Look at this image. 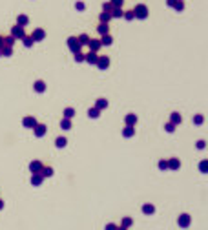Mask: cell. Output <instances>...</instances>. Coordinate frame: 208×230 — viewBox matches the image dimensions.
Wrapping results in <instances>:
<instances>
[{"label": "cell", "mask_w": 208, "mask_h": 230, "mask_svg": "<svg viewBox=\"0 0 208 230\" xmlns=\"http://www.w3.org/2000/svg\"><path fill=\"white\" fill-rule=\"evenodd\" d=\"M133 15H135L137 18H146L148 17V8L143 6V4H139V6H135V9H133Z\"/></svg>", "instance_id": "obj_1"}, {"label": "cell", "mask_w": 208, "mask_h": 230, "mask_svg": "<svg viewBox=\"0 0 208 230\" xmlns=\"http://www.w3.org/2000/svg\"><path fill=\"white\" fill-rule=\"evenodd\" d=\"M11 37L17 40V39H24L26 37V33H24V28L22 26H13V29H11Z\"/></svg>", "instance_id": "obj_2"}, {"label": "cell", "mask_w": 208, "mask_h": 230, "mask_svg": "<svg viewBox=\"0 0 208 230\" xmlns=\"http://www.w3.org/2000/svg\"><path fill=\"white\" fill-rule=\"evenodd\" d=\"M68 48H70L73 53L81 51V44H79V40H77V37H70V39H68Z\"/></svg>", "instance_id": "obj_3"}, {"label": "cell", "mask_w": 208, "mask_h": 230, "mask_svg": "<svg viewBox=\"0 0 208 230\" xmlns=\"http://www.w3.org/2000/svg\"><path fill=\"white\" fill-rule=\"evenodd\" d=\"M177 223H179V227H181V228H188V227H190V223H192V219H190V216H188V214H181V216H179V219H177Z\"/></svg>", "instance_id": "obj_4"}, {"label": "cell", "mask_w": 208, "mask_h": 230, "mask_svg": "<svg viewBox=\"0 0 208 230\" xmlns=\"http://www.w3.org/2000/svg\"><path fill=\"white\" fill-rule=\"evenodd\" d=\"M31 39L35 42H40V40H44L46 39V31L42 29V28H39V29H33V33H31Z\"/></svg>", "instance_id": "obj_5"}, {"label": "cell", "mask_w": 208, "mask_h": 230, "mask_svg": "<svg viewBox=\"0 0 208 230\" xmlns=\"http://www.w3.org/2000/svg\"><path fill=\"white\" fill-rule=\"evenodd\" d=\"M35 124H37V119H35V117H31V115H28V117H24V119H22V126H24V128H35Z\"/></svg>", "instance_id": "obj_6"}, {"label": "cell", "mask_w": 208, "mask_h": 230, "mask_svg": "<svg viewBox=\"0 0 208 230\" xmlns=\"http://www.w3.org/2000/svg\"><path fill=\"white\" fill-rule=\"evenodd\" d=\"M88 46H90V51H95V53L102 48V44H101V40H99V39H90Z\"/></svg>", "instance_id": "obj_7"}, {"label": "cell", "mask_w": 208, "mask_h": 230, "mask_svg": "<svg viewBox=\"0 0 208 230\" xmlns=\"http://www.w3.org/2000/svg\"><path fill=\"white\" fill-rule=\"evenodd\" d=\"M95 66H97L99 70H108V66H110V59H108V57H99Z\"/></svg>", "instance_id": "obj_8"}, {"label": "cell", "mask_w": 208, "mask_h": 230, "mask_svg": "<svg viewBox=\"0 0 208 230\" xmlns=\"http://www.w3.org/2000/svg\"><path fill=\"white\" fill-rule=\"evenodd\" d=\"M46 130H48L46 124H40V123H37L35 128H33V132H35V135H37V137H44V135H46Z\"/></svg>", "instance_id": "obj_9"}, {"label": "cell", "mask_w": 208, "mask_h": 230, "mask_svg": "<svg viewBox=\"0 0 208 230\" xmlns=\"http://www.w3.org/2000/svg\"><path fill=\"white\" fill-rule=\"evenodd\" d=\"M42 166H44V165H42L40 161H31V163H29V170H31V174H39V172L42 170Z\"/></svg>", "instance_id": "obj_10"}, {"label": "cell", "mask_w": 208, "mask_h": 230, "mask_svg": "<svg viewBox=\"0 0 208 230\" xmlns=\"http://www.w3.org/2000/svg\"><path fill=\"white\" fill-rule=\"evenodd\" d=\"M168 168L170 170H179V166H181V161L177 159V157H172V159H168Z\"/></svg>", "instance_id": "obj_11"}, {"label": "cell", "mask_w": 208, "mask_h": 230, "mask_svg": "<svg viewBox=\"0 0 208 230\" xmlns=\"http://www.w3.org/2000/svg\"><path fill=\"white\" fill-rule=\"evenodd\" d=\"M97 59H99V55H97L95 51H90L88 55H84V60H86L88 64H97Z\"/></svg>", "instance_id": "obj_12"}, {"label": "cell", "mask_w": 208, "mask_h": 230, "mask_svg": "<svg viewBox=\"0 0 208 230\" xmlns=\"http://www.w3.org/2000/svg\"><path fill=\"white\" fill-rule=\"evenodd\" d=\"M42 181H44V177L40 175V172H39V174H33V175H31V185H33V186H40Z\"/></svg>", "instance_id": "obj_13"}, {"label": "cell", "mask_w": 208, "mask_h": 230, "mask_svg": "<svg viewBox=\"0 0 208 230\" xmlns=\"http://www.w3.org/2000/svg\"><path fill=\"white\" fill-rule=\"evenodd\" d=\"M33 90H35L37 93H44V90H46V82H44V81H37V82L33 84Z\"/></svg>", "instance_id": "obj_14"}, {"label": "cell", "mask_w": 208, "mask_h": 230, "mask_svg": "<svg viewBox=\"0 0 208 230\" xmlns=\"http://www.w3.org/2000/svg\"><path fill=\"white\" fill-rule=\"evenodd\" d=\"M124 123H126V126H135L137 115L135 113H128V115H126V119H124Z\"/></svg>", "instance_id": "obj_15"}, {"label": "cell", "mask_w": 208, "mask_h": 230, "mask_svg": "<svg viewBox=\"0 0 208 230\" xmlns=\"http://www.w3.org/2000/svg\"><path fill=\"white\" fill-rule=\"evenodd\" d=\"M153 212H155V206H153V205H150V203L143 205V214H144V216H152Z\"/></svg>", "instance_id": "obj_16"}, {"label": "cell", "mask_w": 208, "mask_h": 230, "mask_svg": "<svg viewBox=\"0 0 208 230\" xmlns=\"http://www.w3.org/2000/svg\"><path fill=\"white\" fill-rule=\"evenodd\" d=\"M40 175H42L44 179H46V177H51V175H53V168H51V166H42Z\"/></svg>", "instance_id": "obj_17"}, {"label": "cell", "mask_w": 208, "mask_h": 230, "mask_svg": "<svg viewBox=\"0 0 208 230\" xmlns=\"http://www.w3.org/2000/svg\"><path fill=\"white\" fill-rule=\"evenodd\" d=\"M122 135L124 137H133L135 135V126H126L122 130Z\"/></svg>", "instance_id": "obj_18"}, {"label": "cell", "mask_w": 208, "mask_h": 230, "mask_svg": "<svg viewBox=\"0 0 208 230\" xmlns=\"http://www.w3.org/2000/svg\"><path fill=\"white\" fill-rule=\"evenodd\" d=\"M66 144H68V139H66V137H57V139H55V146L57 148H64L66 146Z\"/></svg>", "instance_id": "obj_19"}, {"label": "cell", "mask_w": 208, "mask_h": 230, "mask_svg": "<svg viewBox=\"0 0 208 230\" xmlns=\"http://www.w3.org/2000/svg\"><path fill=\"white\" fill-rule=\"evenodd\" d=\"M95 108L102 112L104 108H108V101H106V99H97V102H95Z\"/></svg>", "instance_id": "obj_20"}, {"label": "cell", "mask_w": 208, "mask_h": 230, "mask_svg": "<svg viewBox=\"0 0 208 230\" xmlns=\"http://www.w3.org/2000/svg\"><path fill=\"white\" fill-rule=\"evenodd\" d=\"M110 15H112V17H115V18H121V17L124 15V11L121 9V8H112V11H110Z\"/></svg>", "instance_id": "obj_21"}, {"label": "cell", "mask_w": 208, "mask_h": 230, "mask_svg": "<svg viewBox=\"0 0 208 230\" xmlns=\"http://www.w3.org/2000/svg\"><path fill=\"white\" fill-rule=\"evenodd\" d=\"M97 31L101 33V35H108V33H110V28H108V24H106V22H101V26L97 28Z\"/></svg>", "instance_id": "obj_22"}, {"label": "cell", "mask_w": 208, "mask_h": 230, "mask_svg": "<svg viewBox=\"0 0 208 230\" xmlns=\"http://www.w3.org/2000/svg\"><path fill=\"white\" fill-rule=\"evenodd\" d=\"M112 42H113V39H112L110 33H108V35H102V39H101V44H102V46H110Z\"/></svg>", "instance_id": "obj_23"}, {"label": "cell", "mask_w": 208, "mask_h": 230, "mask_svg": "<svg viewBox=\"0 0 208 230\" xmlns=\"http://www.w3.org/2000/svg\"><path fill=\"white\" fill-rule=\"evenodd\" d=\"M60 128H62V130H71V119H64V117H62V121H60Z\"/></svg>", "instance_id": "obj_24"}, {"label": "cell", "mask_w": 208, "mask_h": 230, "mask_svg": "<svg viewBox=\"0 0 208 230\" xmlns=\"http://www.w3.org/2000/svg\"><path fill=\"white\" fill-rule=\"evenodd\" d=\"M62 117H64V119H73V117H75V110H73V108H66V110H64V113H62Z\"/></svg>", "instance_id": "obj_25"}, {"label": "cell", "mask_w": 208, "mask_h": 230, "mask_svg": "<svg viewBox=\"0 0 208 230\" xmlns=\"http://www.w3.org/2000/svg\"><path fill=\"white\" fill-rule=\"evenodd\" d=\"M170 117H172V121H170V123H172V124H181V115L177 113V112H174V113L170 115Z\"/></svg>", "instance_id": "obj_26"}, {"label": "cell", "mask_w": 208, "mask_h": 230, "mask_svg": "<svg viewBox=\"0 0 208 230\" xmlns=\"http://www.w3.org/2000/svg\"><path fill=\"white\" fill-rule=\"evenodd\" d=\"M0 53H2L4 57H11V55H13V48H9V46H4V48L0 50Z\"/></svg>", "instance_id": "obj_27"}, {"label": "cell", "mask_w": 208, "mask_h": 230, "mask_svg": "<svg viewBox=\"0 0 208 230\" xmlns=\"http://www.w3.org/2000/svg\"><path fill=\"white\" fill-rule=\"evenodd\" d=\"M26 24H28V17H26V15H18V20H17V26H22V28H24Z\"/></svg>", "instance_id": "obj_28"}, {"label": "cell", "mask_w": 208, "mask_h": 230, "mask_svg": "<svg viewBox=\"0 0 208 230\" xmlns=\"http://www.w3.org/2000/svg\"><path fill=\"white\" fill-rule=\"evenodd\" d=\"M4 46H9V48H13V46H15V39H13V37H4Z\"/></svg>", "instance_id": "obj_29"}, {"label": "cell", "mask_w": 208, "mask_h": 230, "mask_svg": "<svg viewBox=\"0 0 208 230\" xmlns=\"http://www.w3.org/2000/svg\"><path fill=\"white\" fill-rule=\"evenodd\" d=\"M88 115H90L91 119H97V117L101 115V110H97V108H90V112H88Z\"/></svg>", "instance_id": "obj_30"}, {"label": "cell", "mask_w": 208, "mask_h": 230, "mask_svg": "<svg viewBox=\"0 0 208 230\" xmlns=\"http://www.w3.org/2000/svg\"><path fill=\"white\" fill-rule=\"evenodd\" d=\"M132 225H133V219H132V217H124V219H122V223H121V227H124V228L132 227Z\"/></svg>", "instance_id": "obj_31"}, {"label": "cell", "mask_w": 208, "mask_h": 230, "mask_svg": "<svg viewBox=\"0 0 208 230\" xmlns=\"http://www.w3.org/2000/svg\"><path fill=\"white\" fill-rule=\"evenodd\" d=\"M77 40L82 46V44H88V42H90V37H88V35H81V37H77Z\"/></svg>", "instance_id": "obj_32"}, {"label": "cell", "mask_w": 208, "mask_h": 230, "mask_svg": "<svg viewBox=\"0 0 208 230\" xmlns=\"http://www.w3.org/2000/svg\"><path fill=\"white\" fill-rule=\"evenodd\" d=\"M22 40H24V46H26V48H31V46H33V42H35V40L31 39V37H24Z\"/></svg>", "instance_id": "obj_33"}, {"label": "cell", "mask_w": 208, "mask_h": 230, "mask_svg": "<svg viewBox=\"0 0 208 230\" xmlns=\"http://www.w3.org/2000/svg\"><path fill=\"white\" fill-rule=\"evenodd\" d=\"M110 18H112V15H110V13H106V11L101 15V22H106V24H108V20H110Z\"/></svg>", "instance_id": "obj_34"}, {"label": "cell", "mask_w": 208, "mask_h": 230, "mask_svg": "<svg viewBox=\"0 0 208 230\" xmlns=\"http://www.w3.org/2000/svg\"><path fill=\"white\" fill-rule=\"evenodd\" d=\"M166 168H168V163L164 159H161V161H159V170H166Z\"/></svg>", "instance_id": "obj_35"}, {"label": "cell", "mask_w": 208, "mask_h": 230, "mask_svg": "<svg viewBox=\"0 0 208 230\" xmlns=\"http://www.w3.org/2000/svg\"><path fill=\"white\" fill-rule=\"evenodd\" d=\"M122 17H124L126 20H132V18H135V15H133V11H128V13H124Z\"/></svg>", "instance_id": "obj_36"}, {"label": "cell", "mask_w": 208, "mask_h": 230, "mask_svg": "<svg viewBox=\"0 0 208 230\" xmlns=\"http://www.w3.org/2000/svg\"><path fill=\"white\" fill-rule=\"evenodd\" d=\"M110 4H112V8H121L122 6V0H112Z\"/></svg>", "instance_id": "obj_37"}, {"label": "cell", "mask_w": 208, "mask_h": 230, "mask_svg": "<svg viewBox=\"0 0 208 230\" xmlns=\"http://www.w3.org/2000/svg\"><path fill=\"white\" fill-rule=\"evenodd\" d=\"M75 60H77V62H82V60H84V55L81 51H77V53H75Z\"/></svg>", "instance_id": "obj_38"}, {"label": "cell", "mask_w": 208, "mask_h": 230, "mask_svg": "<svg viewBox=\"0 0 208 230\" xmlns=\"http://www.w3.org/2000/svg\"><path fill=\"white\" fill-rule=\"evenodd\" d=\"M203 121H205L203 115H195V117H194V123H195V124H203Z\"/></svg>", "instance_id": "obj_39"}, {"label": "cell", "mask_w": 208, "mask_h": 230, "mask_svg": "<svg viewBox=\"0 0 208 230\" xmlns=\"http://www.w3.org/2000/svg\"><path fill=\"white\" fill-rule=\"evenodd\" d=\"M199 170H201L203 174L206 172V161H201V165H199Z\"/></svg>", "instance_id": "obj_40"}, {"label": "cell", "mask_w": 208, "mask_h": 230, "mask_svg": "<svg viewBox=\"0 0 208 230\" xmlns=\"http://www.w3.org/2000/svg\"><path fill=\"white\" fill-rule=\"evenodd\" d=\"M174 130H175V124H172V123H168V124H166V132H170V133H172Z\"/></svg>", "instance_id": "obj_41"}, {"label": "cell", "mask_w": 208, "mask_h": 230, "mask_svg": "<svg viewBox=\"0 0 208 230\" xmlns=\"http://www.w3.org/2000/svg\"><path fill=\"white\" fill-rule=\"evenodd\" d=\"M106 230H117V225H115V223H108V225H106Z\"/></svg>", "instance_id": "obj_42"}, {"label": "cell", "mask_w": 208, "mask_h": 230, "mask_svg": "<svg viewBox=\"0 0 208 230\" xmlns=\"http://www.w3.org/2000/svg\"><path fill=\"white\" fill-rule=\"evenodd\" d=\"M174 8H175L177 11H181L183 8H185V6H183V2H175V4H174Z\"/></svg>", "instance_id": "obj_43"}, {"label": "cell", "mask_w": 208, "mask_h": 230, "mask_svg": "<svg viewBox=\"0 0 208 230\" xmlns=\"http://www.w3.org/2000/svg\"><path fill=\"white\" fill-rule=\"evenodd\" d=\"M102 9L106 11V13H110V11H112V4H108V2H106V4L102 6Z\"/></svg>", "instance_id": "obj_44"}, {"label": "cell", "mask_w": 208, "mask_h": 230, "mask_svg": "<svg viewBox=\"0 0 208 230\" xmlns=\"http://www.w3.org/2000/svg\"><path fill=\"white\" fill-rule=\"evenodd\" d=\"M197 148H199V150H203V148H205V141H199V143H197Z\"/></svg>", "instance_id": "obj_45"}, {"label": "cell", "mask_w": 208, "mask_h": 230, "mask_svg": "<svg viewBox=\"0 0 208 230\" xmlns=\"http://www.w3.org/2000/svg\"><path fill=\"white\" fill-rule=\"evenodd\" d=\"M77 9H81V11L84 9V4H82V2H77Z\"/></svg>", "instance_id": "obj_46"}, {"label": "cell", "mask_w": 208, "mask_h": 230, "mask_svg": "<svg viewBox=\"0 0 208 230\" xmlns=\"http://www.w3.org/2000/svg\"><path fill=\"white\" fill-rule=\"evenodd\" d=\"M2 48H4V37L0 35V50H2Z\"/></svg>", "instance_id": "obj_47"}, {"label": "cell", "mask_w": 208, "mask_h": 230, "mask_svg": "<svg viewBox=\"0 0 208 230\" xmlns=\"http://www.w3.org/2000/svg\"><path fill=\"white\" fill-rule=\"evenodd\" d=\"M177 0H168V6H172V8H174V4H175Z\"/></svg>", "instance_id": "obj_48"}, {"label": "cell", "mask_w": 208, "mask_h": 230, "mask_svg": "<svg viewBox=\"0 0 208 230\" xmlns=\"http://www.w3.org/2000/svg\"><path fill=\"white\" fill-rule=\"evenodd\" d=\"M4 208V201H2V199H0V210Z\"/></svg>", "instance_id": "obj_49"}, {"label": "cell", "mask_w": 208, "mask_h": 230, "mask_svg": "<svg viewBox=\"0 0 208 230\" xmlns=\"http://www.w3.org/2000/svg\"><path fill=\"white\" fill-rule=\"evenodd\" d=\"M117 230H126L124 227H117Z\"/></svg>", "instance_id": "obj_50"}, {"label": "cell", "mask_w": 208, "mask_h": 230, "mask_svg": "<svg viewBox=\"0 0 208 230\" xmlns=\"http://www.w3.org/2000/svg\"><path fill=\"white\" fill-rule=\"evenodd\" d=\"M0 57H2V53H0Z\"/></svg>", "instance_id": "obj_51"}]
</instances>
